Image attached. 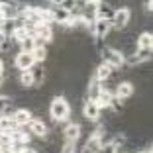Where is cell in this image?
<instances>
[{"mask_svg": "<svg viewBox=\"0 0 153 153\" xmlns=\"http://www.w3.org/2000/svg\"><path fill=\"white\" fill-rule=\"evenodd\" d=\"M49 116L55 124H61V122H67L71 116V104L67 102L65 96H55L49 104Z\"/></svg>", "mask_w": 153, "mask_h": 153, "instance_id": "1", "label": "cell"}, {"mask_svg": "<svg viewBox=\"0 0 153 153\" xmlns=\"http://www.w3.org/2000/svg\"><path fill=\"white\" fill-rule=\"evenodd\" d=\"M102 63L110 65L112 69H122L126 65V57H124V53H122L120 49H116V47H106V49L102 51Z\"/></svg>", "mask_w": 153, "mask_h": 153, "instance_id": "2", "label": "cell"}, {"mask_svg": "<svg viewBox=\"0 0 153 153\" xmlns=\"http://www.w3.org/2000/svg\"><path fill=\"white\" fill-rule=\"evenodd\" d=\"M130 20H131V10L130 8H118V10H114L110 22H112V27H116V30H126Z\"/></svg>", "mask_w": 153, "mask_h": 153, "instance_id": "3", "label": "cell"}, {"mask_svg": "<svg viewBox=\"0 0 153 153\" xmlns=\"http://www.w3.org/2000/svg\"><path fill=\"white\" fill-rule=\"evenodd\" d=\"M90 32L96 39H106L108 33L112 32V22L110 20H92V27Z\"/></svg>", "mask_w": 153, "mask_h": 153, "instance_id": "4", "label": "cell"}, {"mask_svg": "<svg viewBox=\"0 0 153 153\" xmlns=\"http://www.w3.org/2000/svg\"><path fill=\"white\" fill-rule=\"evenodd\" d=\"M134 92H135L134 82H130V81H122V82H118L116 88H114V98H118L120 102H124V100L131 98V96H134Z\"/></svg>", "mask_w": 153, "mask_h": 153, "instance_id": "5", "label": "cell"}, {"mask_svg": "<svg viewBox=\"0 0 153 153\" xmlns=\"http://www.w3.org/2000/svg\"><path fill=\"white\" fill-rule=\"evenodd\" d=\"M102 135H104V130L98 128V130H96L94 134L85 141V145H82V153H96V151H98V147L102 145Z\"/></svg>", "mask_w": 153, "mask_h": 153, "instance_id": "6", "label": "cell"}, {"mask_svg": "<svg viewBox=\"0 0 153 153\" xmlns=\"http://www.w3.org/2000/svg\"><path fill=\"white\" fill-rule=\"evenodd\" d=\"M14 65H16V69H18L20 73H24V71H30V69L36 65V61H33L32 53H22V51H18L16 57H14Z\"/></svg>", "mask_w": 153, "mask_h": 153, "instance_id": "7", "label": "cell"}, {"mask_svg": "<svg viewBox=\"0 0 153 153\" xmlns=\"http://www.w3.org/2000/svg\"><path fill=\"white\" fill-rule=\"evenodd\" d=\"M100 112L102 110L96 106V102H92V100H85V104H82V118L88 122H96L100 116Z\"/></svg>", "mask_w": 153, "mask_h": 153, "instance_id": "8", "label": "cell"}, {"mask_svg": "<svg viewBox=\"0 0 153 153\" xmlns=\"http://www.w3.org/2000/svg\"><path fill=\"white\" fill-rule=\"evenodd\" d=\"M12 120H14V124H16L18 128H24L33 120V116H32V112L26 110V108H16L14 114H12Z\"/></svg>", "mask_w": 153, "mask_h": 153, "instance_id": "9", "label": "cell"}, {"mask_svg": "<svg viewBox=\"0 0 153 153\" xmlns=\"http://www.w3.org/2000/svg\"><path fill=\"white\" fill-rule=\"evenodd\" d=\"M27 128H30V134L36 135V137H47V134H49L47 124H45L43 120H37V118H33V120L27 124Z\"/></svg>", "mask_w": 153, "mask_h": 153, "instance_id": "10", "label": "cell"}, {"mask_svg": "<svg viewBox=\"0 0 153 153\" xmlns=\"http://www.w3.org/2000/svg\"><path fill=\"white\" fill-rule=\"evenodd\" d=\"M63 135H65V141H67V143H76L79 137H81V126L75 124V122H73V124H67Z\"/></svg>", "mask_w": 153, "mask_h": 153, "instance_id": "11", "label": "cell"}, {"mask_svg": "<svg viewBox=\"0 0 153 153\" xmlns=\"http://www.w3.org/2000/svg\"><path fill=\"white\" fill-rule=\"evenodd\" d=\"M112 98H114V90H108L106 86H102V90H100L98 98H96L94 102H96V106L102 110V108H110V104H112Z\"/></svg>", "mask_w": 153, "mask_h": 153, "instance_id": "12", "label": "cell"}, {"mask_svg": "<svg viewBox=\"0 0 153 153\" xmlns=\"http://www.w3.org/2000/svg\"><path fill=\"white\" fill-rule=\"evenodd\" d=\"M30 75H32V82L33 86H39L41 82L45 81V75H47V71H45V67L41 63H36L32 69H30Z\"/></svg>", "mask_w": 153, "mask_h": 153, "instance_id": "13", "label": "cell"}, {"mask_svg": "<svg viewBox=\"0 0 153 153\" xmlns=\"http://www.w3.org/2000/svg\"><path fill=\"white\" fill-rule=\"evenodd\" d=\"M33 36L49 43V41L53 39V27H51V26H47V24H39V26H36V27H33Z\"/></svg>", "mask_w": 153, "mask_h": 153, "instance_id": "14", "label": "cell"}, {"mask_svg": "<svg viewBox=\"0 0 153 153\" xmlns=\"http://www.w3.org/2000/svg\"><path fill=\"white\" fill-rule=\"evenodd\" d=\"M100 90H102V85H100L94 76H92V79H90V82L86 85V100H92V102H94V100L98 98Z\"/></svg>", "mask_w": 153, "mask_h": 153, "instance_id": "15", "label": "cell"}, {"mask_svg": "<svg viewBox=\"0 0 153 153\" xmlns=\"http://www.w3.org/2000/svg\"><path fill=\"white\" fill-rule=\"evenodd\" d=\"M137 51H151L153 47V36L149 32H143L140 33V37H137Z\"/></svg>", "mask_w": 153, "mask_h": 153, "instance_id": "16", "label": "cell"}, {"mask_svg": "<svg viewBox=\"0 0 153 153\" xmlns=\"http://www.w3.org/2000/svg\"><path fill=\"white\" fill-rule=\"evenodd\" d=\"M112 71H114V69L110 67V65H106V63H100L98 67H96V71H94V79L100 82V85H102L104 81H108V79H110Z\"/></svg>", "mask_w": 153, "mask_h": 153, "instance_id": "17", "label": "cell"}, {"mask_svg": "<svg viewBox=\"0 0 153 153\" xmlns=\"http://www.w3.org/2000/svg\"><path fill=\"white\" fill-rule=\"evenodd\" d=\"M18 130V126L14 124L12 118H6V116H0V134H12V131Z\"/></svg>", "mask_w": 153, "mask_h": 153, "instance_id": "18", "label": "cell"}, {"mask_svg": "<svg viewBox=\"0 0 153 153\" xmlns=\"http://www.w3.org/2000/svg\"><path fill=\"white\" fill-rule=\"evenodd\" d=\"M32 57H33L36 63H43L45 59H47V47H37V49H33Z\"/></svg>", "mask_w": 153, "mask_h": 153, "instance_id": "19", "label": "cell"}, {"mask_svg": "<svg viewBox=\"0 0 153 153\" xmlns=\"http://www.w3.org/2000/svg\"><path fill=\"white\" fill-rule=\"evenodd\" d=\"M118 145H114L112 141H102V145L98 147V151L96 153H118Z\"/></svg>", "mask_w": 153, "mask_h": 153, "instance_id": "20", "label": "cell"}, {"mask_svg": "<svg viewBox=\"0 0 153 153\" xmlns=\"http://www.w3.org/2000/svg\"><path fill=\"white\" fill-rule=\"evenodd\" d=\"M20 85H22L24 88H30V86H33V82H32V75H30V71L20 73Z\"/></svg>", "mask_w": 153, "mask_h": 153, "instance_id": "21", "label": "cell"}, {"mask_svg": "<svg viewBox=\"0 0 153 153\" xmlns=\"http://www.w3.org/2000/svg\"><path fill=\"white\" fill-rule=\"evenodd\" d=\"M10 104H12V100H10L8 96H4V94H0V116H4L6 108H8Z\"/></svg>", "mask_w": 153, "mask_h": 153, "instance_id": "22", "label": "cell"}, {"mask_svg": "<svg viewBox=\"0 0 153 153\" xmlns=\"http://www.w3.org/2000/svg\"><path fill=\"white\" fill-rule=\"evenodd\" d=\"M75 149H76V143H67V141H65L61 153H75Z\"/></svg>", "mask_w": 153, "mask_h": 153, "instance_id": "23", "label": "cell"}, {"mask_svg": "<svg viewBox=\"0 0 153 153\" xmlns=\"http://www.w3.org/2000/svg\"><path fill=\"white\" fill-rule=\"evenodd\" d=\"M20 153H39V151H37V149H33V147H30V145H26V147H24Z\"/></svg>", "mask_w": 153, "mask_h": 153, "instance_id": "24", "label": "cell"}, {"mask_svg": "<svg viewBox=\"0 0 153 153\" xmlns=\"http://www.w3.org/2000/svg\"><path fill=\"white\" fill-rule=\"evenodd\" d=\"M151 8H153V2H145V10H147V12H151Z\"/></svg>", "mask_w": 153, "mask_h": 153, "instance_id": "25", "label": "cell"}, {"mask_svg": "<svg viewBox=\"0 0 153 153\" xmlns=\"http://www.w3.org/2000/svg\"><path fill=\"white\" fill-rule=\"evenodd\" d=\"M0 75H4V61L0 59Z\"/></svg>", "mask_w": 153, "mask_h": 153, "instance_id": "26", "label": "cell"}, {"mask_svg": "<svg viewBox=\"0 0 153 153\" xmlns=\"http://www.w3.org/2000/svg\"><path fill=\"white\" fill-rule=\"evenodd\" d=\"M4 85V75H0V86Z\"/></svg>", "mask_w": 153, "mask_h": 153, "instance_id": "27", "label": "cell"}, {"mask_svg": "<svg viewBox=\"0 0 153 153\" xmlns=\"http://www.w3.org/2000/svg\"><path fill=\"white\" fill-rule=\"evenodd\" d=\"M140 153H151V147H149V149H143V151H140Z\"/></svg>", "mask_w": 153, "mask_h": 153, "instance_id": "28", "label": "cell"}]
</instances>
